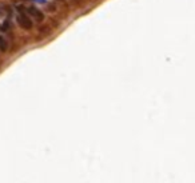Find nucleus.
<instances>
[{
  "label": "nucleus",
  "instance_id": "7ed1b4c3",
  "mask_svg": "<svg viewBox=\"0 0 195 183\" xmlns=\"http://www.w3.org/2000/svg\"><path fill=\"white\" fill-rule=\"evenodd\" d=\"M8 50V43H7V39L4 36H2L0 35V51L2 52H5Z\"/></svg>",
  "mask_w": 195,
  "mask_h": 183
},
{
  "label": "nucleus",
  "instance_id": "f03ea898",
  "mask_svg": "<svg viewBox=\"0 0 195 183\" xmlns=\"http://www.w3.org/2000/svg\"><path fill=\"white\" fill-rule=\"evenodd\" d=\"M28 13H30V15H32L35 19L38 20V22H43V19H44L43 12H42L40 9H38L36 7H30V8H28Z\"/></svg>",
  "mask_w": 195,
  "mask_h": 183
},
{
  "label": "nucleus",
  "instance_id": "f257e3e1",
  "mask_svg": "<svg viewBox=\"0 0 195 183\" xmlns=\"http://www.w3.org/2000/svg\"><path fill=\"white\" fill-rule=\"evenodd\" d=\"M17 23H19V26L24 28V30H31V28H32V22H31V19L23 12H20V15L17 16Z\"/></svg>",
  "mask_w": 195,
  "mask_h": 183
},
{
  "label": "nucleus",
  "instance_id": "20e7f679",
  "mask_svg": "<svg viewBox=\"0 0 195 183\" xmlns=\"http://www.w3.org/2000/svg\"><path fill=\"white\" fill-rule=\"evenodd\" d=\"M2 15H3V7L0 5V16H2Z\"/></svg>",
  "mask_w": 195,
  "mask_h": 183
}]
</instances>
